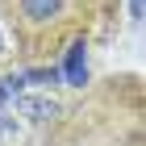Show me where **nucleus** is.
<instances>
[{"instance_id":"f257e3e1","label":"nucleus","mask_w":146,"mask_h":146,"mask_svg":"<svg viewBox=\"0 0 146 146\" xmlns=\"http://www.w3.org/2000/svg\"><path fill=\"white\" fill-rule=\"evenodd\" d=\"M100 0H0V17L25 58H54L96 17Z\"/></svg>"}]
</instances>
